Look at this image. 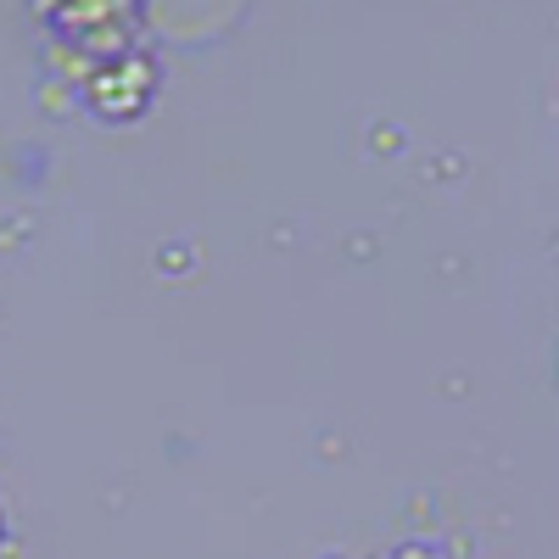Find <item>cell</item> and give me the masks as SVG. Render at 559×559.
Here are the masks:
<instances>
[{
    "instance_id": "obj_1",
    "label": "cell",
    "mask_w": 559,
    "mask_h": 559,
    "mask_svg": "<svg viewBox=\"0 0 559 559\" xmlns=\"http://www.w3.org/2000/svg\"><path fill=\"white\" fill-rule=\"evenodd\" d=\"M152 84H157V73H152V62L146 57H112L96 79H90V90H84V96H90V107H96L102 118H140V112H146V102H152Z\"/></svg>"
},
{
    "instance_id": "obj_2",
    "label": "cell",
    "mask_w": 559,
    "mask_h": 559,
    "mask_svg": "<svg viewBox=\"0 0 559 559\" xmlns=\"http://www.w3.org/2000/svg\"><path fill=\"white\" fill-rule=\"evenodd\" d=\"M386 559H442V554H437L431 543H397V548H392Z\"/></svg>"
},
{
    "instance_id": "obj_3",
    "label": "cell",
    "mask_w": 559,
    "mask_h": 559,
    "mask_svg": "<svg viewBox=\"0 0 559 559\" xmlns=\"http://www.w3.org/2000/svg\"><path fill=\"white\" fill-rule=\"evenodd\" d=\"M0 548H7V521H0Z\"/></svg>"
}]
</instances>
